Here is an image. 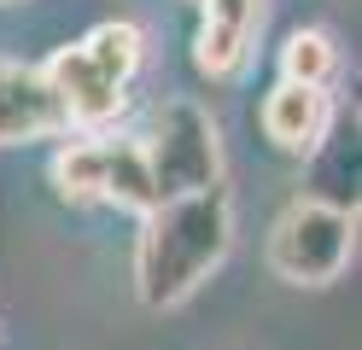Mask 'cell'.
<instances>
[{
  "label": "cell",
  "instance_id": "obj_1",
  "mask_svg": "<svg viewBox=\"0 0 362 350\" xmlns=\"http://www.w3.org/2000/svg\"><path fill=\"white\" fill-rule=\"evenodd\" d=\"M234 245V199L228 187H205V193L158 199L141 233H134V292L146 310H175L211 280V269Z\"/></svg>",
  "mask_w": 362,
  "mask_h": 350
},
{
  "label": "cell",
  "instance_id": "obj_2",
  "mask_svg": "<svg viewBox=\"0 0 362 350\" xmlns=\"http://www.w3.org/2000/svg\"><path fill=\"white\" fill-rule=\"evenodd\" d=\"M356 251V210L327 199H292L269 228V269L286 286H333Z\"/></svg>",
  "mask_w": 362,
  "mask_h": 350
},
{
  "label": "cell",
  "instance_id": "obj_3",
  "mask_svg": "<svg viewBox=\"0 0 362 350\" xmlns=\"http://www.w3.org/2000/svg\"><path fill=\"white\" fill-rule=\"evenodd\" d=\"M146 170L158 199H181V193H205V187H222V140L205 105L193 100H170L152 117V134L141 140Z\"/></svg>",
  "mask_w": 362,
  "mask_h": 350
},
{
  "label": "cell",
  "instance_id": "obj_4",
  "mask_svg": "<svg viewBox=\"0 0 362 350\" xmlns=\"http://www.w3.org/2000/svg\"><path fill=\"white\" fill-rule=\"evenodd\" d=\"M41 76H47V88L59 93V105H64V123L71 129H105V123H117L123 105H129V88H117L111 76H100L94 59L82 53V47H59V53L41 64Z\"/></svg>",
  "mask_w": 362,
  "mask_h": 350
},
{
  "label": "cell",
  "instance_id": "obj_5",
  "mask_svg": "<svg viewBox=\"0 0 362 350\" xmlns=\"http://www.w3.org/2000/svg\"><path fill=\"white\" fill-rule=\"evenodd\" d=\"M263 140L286 158H315L322 140L339 123V105L327 100V88H304V82H275L263 100Z\"/></svg>",
  "mask_w": 362,
  "mask_h": 350
},
{
  "label": "cell",
  "instance_id": "obj_6",
  "mask_svg": "<svg viewBox=\"0 0 362 350\" xmlns=\"http://www.w3.org/2000/svg\"><path fill=\"white\" fill-rule=\"evenodd\" d=\"M199 6L205 12H199V35H193V64L205 76H234L245 64L263 0H199Z\"/></svg>",
  "mask_w": 362,
  "mask_h": 350
},
{
  "label": "cell",
  "instance_id": "obj_7",
  "mask_svg": "<svg viewBox=\"0 0 362 350\" xmlns=\"http://www.w3.org/2000/svg\"><path fill=\"white\" fill-rule=\"evenodd\" d=\"M64 129L71 123H64V105L47 88V76H41V70H24V64H6V76H0V146L64 134Z\"/></svg>",
  "mask_w": 362,
  "mask_h": 350
},
{
  "label": "cell",
  "instance_id": "obj_8",
  "mask_svg": "<svg viewBox=\"0 0 362 350\" xmlns=\"http://www.w3.org/2000/svg\"><path fill=\"white\" fill-rule=\"evenodd\" d=\"M53 187L64 204H105V134L59 146L53 152Z\"/></svg>",
  "mask_w": 362,
  "mask_h": 350
},
{
  "label": "cell",
  "instance_id": "obj_9",
  "mask_svg": "<svg viewBox=\"0 0 362 350\" xmlns=\"http://www.w3.org/2000/svg\"><path fill=\"white\" fill-rule=\"evenodd\" d=\"M76 47L94 59L100 76H111L117 88H129L134 70H141V59H146V30H141V23H129V18H111V23H94Z\"/></svg>",
  "mask_w": 362,
  "mask_h": 350
},
{
  "label": "cell",
  "instance_id": "obj_10",
  "mask_svg": "<svg viewBox=\"0 0 362 350\" xmlns=\"http://www.w3.org/2000/svg\"><path fill=\"white\" fill-rule=\"evenodd\" d=\"M105 204L134 210V216H146L158 204V187H152L141 140H105Z\"/></svg>",
  "mask_w": 362,
  "mask_h": 350
},
{
  "label": "cell",
  "instance_id": "obj_11",
  "mask_svg": "<svg viewBox=\"0 0 362 350\" xmlns=\"http://www.w3.org/2000/svg\"><path fill=\"white\" fill-rule=\"evenodd\" d=\"M339 70V47L327 30H292L281 47V82H304V88H327Z\"/></svg>",
  "mask_w": 362,
  "mask_h": 350
},
{
  "label": "cell",
  "instance_id": "obj_12",
  "mask_svg": "<svg viewBox=\"0 0 362 350\" xmlns=\"http://www.w3.org/2000/svg\"><path fill=\"white\" fill-rule=\"evenodd\" d=\"M0 76H6V59H0Z\"/></svg>",
  "mask_w": 362,
  "mask_h": 350
},
{
  "label": "cell",
  "instance_id": "obj_13",
  "mask_svg": "<svg viewBox=\"0 0 362 350\" xmlns=\"http://www.w3.org/2000/svg\"><path fill=\"white\" fill-rule=\"evenodd\" d=\"M0 6H18V0H0Z\"/></svg>",
  "mask_w": 362,
  "mask_h": 350
}]
</instances>
